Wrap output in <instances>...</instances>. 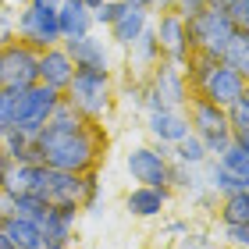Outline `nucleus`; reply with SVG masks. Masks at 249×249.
<instances>
[{"instance_id":"40","label":"nucleus","mask_w":249,"mask_h":249,"mask_svg":"<svg viewBox=\"0 0 249 249\" xmlns=\"http://www.w3.org/2000/svg\"><path fill=\"white\" fill-rule=\"evenodd\" d=\"M15 4H32V0H15Z\"/></svg>"},{"instance_id":"35","label":"nucleus","mask_w":249,"mask_h":249,"mask_svg":"<svg viewBox=\"0 0 249 249\" xmlns=\"http://www.w3.org/2000/svg\"><path fill=\"white\" fill-rule=\"evenodd\" d=\"M124 4H132V7H142V11H153V7H160V0H124Z\"/></svg>"},{"instance_id":"14","label":"nucleus","mask_w":249,"mask_h":249,"mask_svg":"<svg viewBox=\"0 0 249 249\" xmlns=\"http://www.w3.org/2000/svg\"><path fill=\"white\" fill-rule=\"evenodd\" d=\"M71 75H75V61L68 57V50L61 47V43L39 53V82H43V86L64 93L68 82H71Z\"/></svg>"},{"instance_id":"31","label":"nucleus","mask_w":249,"mask_h":249,"mask_svg":"<svg viewBox=\"0 0 249 249\" xmlns=\"http://www.w3.org/2000/svg\"><path fill=\"white\" fill-rule=\"evenodd\" d=\"M96 192H100V178L89 171L86 175V185H82V207H89V210L96 207Z\"/></svg>"},{"instance_id":"1","label":"nucleus","mask_w":249,"mask_h":249,"mask_svg":"<svg viewBox=\"0 0 249 249\" xmlns=\"http://www.w3.org/2000/svg\"><path fill=\"white\" fill-rule=\"evenodd\" d=\"M36 146H39L47 167L71 171V175H89L96 167V157H100V128H96V121H86L75 132L43 128L36 135Z\"/></svg>"},{"instance_id":"37","label":"nucleus","mask_w":249,"mask_h":249,"mask_svg":"<svg viewBox=\"0 0 249 249\" xmlns=\"http://www.w3.org/2000/svg\"><path fill=\"white\" fill-rule=\"evenodd\" d=\"M235 142H239V146H246V150H249V132H242V135H235Z\"/></svg>"},{"instance_id":"15","label":"nucleus","mask_w":249,"mask_h":249,"mask_svg":"<svg viewBox=\"0 0 249 249\" xmlns=\"http://www.w3.org/2000/svg\"><path fill=\"white\" fill-rule=\"evenodd\" d=\"M57 25H61V43L64 39H82L93 29V11L82 0H61L57 4Z\"/></svg>"},{"instance_id":"33","label":"nucleus","mask_w":249,"mask_h":249,"mask_svg":"<svg viewBox=\"0 0 249 249\" xmlns=\"http://www.w3.org/2000/svg\"><path fill=\"white\" fill-rule=\"evenodd\" d=\"M11 167H15V160H11L7 150L0 146V189H7V175H11Z\"/></svg>"},{"instance_id":"17","label":"nucleus","mask_w":249,"mask_h":249,"mask_svg":"<svg viewBox=\"0 0 249 249\" xmlns=\"http://www.w3.org/2000/svg\"><path fill=\"white\" fill-rule=\"evenodd\" d=\"M167 196H171V189H153V185H135L128 192V199H124V207H128L132 217H157V213H164L167 207Z\"/></svg>"},{"instance_id":"27","label":"nucleus","mask_w":249,"mask_h":249,"mask_svg":"<svg viewBox=\"0 0 249 249\" xmlns=\"http://www.w3.org/2000/svg\"><path fill=\"white\" fill-rule=\"evenodd\" d=\"M124 7H128V4H124V0H104V4H100L96 11H93V21H100V25H114V21L124 15Z\"/></svg>"},{"instance_id":"19","label":"nucleus","mask_w":249,"mask_h":249,"mask_svg":"<svg viewBox=\"0 0 249 249\" xmlns=\"http://www.w3.org/2000/svg\"><path fill=\"white\" fill-rule=\"evenodd\" d=\"M0 231L11 239L15 249H43V235H39V224L36 221L7 217V221H0Z\"/></svg>"},{"instance_id":"30","label":"nucleus","mask_w":249,"mask_h":249,"mask_svg":"<svg viewBox=\"0 0 249 249\" xmlns=\"http://www.w3.org/2000/svg\"><path fill=\"white\" fill-rule=\"evenodd\" d=\"M207 4H210V0H171V11H175V15H182V18L189 21L192 15H199Z\"/></svg>"},{"instance_id":"5","label":"nucleus","mask_w":249,"mask_h":249,"mask_svg":"<svg viewBox=\"0 0 249 249\" xmlns=\"http://www.w3.org/2000/svg\"><path fill=\"white\" fill-rule=\"evenodd\" d=\"M128 175L139 185H153V189H171V178H167V167H171V150H153V146H135L128 153Z\"/></svg>"},{"instance_id":"18","label":"nucleus","mask_w":249,"mask_h":249,"mask_svg":"<svg viewBox=\"0 0 249 249\" xmlns=\"http://www.w3.org/2000/svg\"><path fill=\"white\" fill-rule=\"evenodd\" d=\"M189 124H192L196 135H203V132L228 128V118H224V107L210 104V100H203V96H192L189 100Z\"/></svg>"},{"instance_id":"38","label":"nucleus","mask_w":249,"mask_h":249,"mask_svg":"<svg viewBox=\"0 0 249 249\" xmlns=\"http://www.w3.org/2000/svg\"><path fill=\"white\" fill-rule=\"evenodd\" d=\"M0 249H15V246H11V239H7L4 231H0Z\"/></svg>"},{"instance_id":"16","label":"nucleus","mask_w":249,"mask_h":249,"mask_svg":"<svg viewBox=\"0 0 249 249\" xmlns=\"http://www.w3.org/2000/svg\"><path fill=\"white\" fill-rule=\"evenodd\" d=\"M146 29H150V11L128 4V7H124V15L110 25V39H114L118 47H135Z\"/></svg>"},{"instance_id":"7","label":"nucleus","mask_w":249,"mask_h":249,"mask_svg":"<svg viewBox=\"0 0 249 249\" xmlns=\"http://www.w3.org/2000/svg\"><path fill=\"white\" fill-rule=\"evenodd\" d=\"M157 43H160V53L164 61H171L178 68H185L189 53H192V39H189V25L182 15H175V11H164L160 18H157Z\"/></svg>"},{"instance_id":"20","label":"nucleus","mask_w":249,"mask_h":249,"mask_svg":"<svg viewBox=\"0 0 249 249\" xmlns=\"http://www.w3.org/2000/svg\"><path fill=\"white\" fill-rule=\"evenodd\" d=\"M221 64H228L231 71L249 78V29H235V36L228 39V47L221 53Z\"/></svg>"},{"instance_id":"11","label":"nucleus","mask_w":249,"mask_h":249,"mask_svg":"<svg viewBox=\"0 0 249 249\" xmlns=\"http://www.w3.org/2000/svg\"><path fill=\"white\" fill-rule=\"evenodd\" d=\"M82 185H86V175L47 167V175H43V199H47L50 207H68V203H78V207H82Z\"/></svg>"},{"instance_id":"32","label":"nucleus","mask_w":249,"mask_h":249,"mask_svg":"<svg viewBox=\"0 0 249 249\" xmlns=\"http://www.w3.org/2000/svg\"><path fill=\"white\" fill-rule=\"evenodd\" d=\"M15 217V196H11L7 189H0V221Z\"/></svg>"},{"instance_id":"2","label":"nucleus","mask_w":249,"mask_h":249,"mask_svg":"<svg viewBox=\"0 0 249 249\" xmlns=\"http://www.w3.org/2000/svg\"><path fill=\"white\" fill-rule=\"evenodd\" d=\"M110 96H114V89H110V75H104V71H75L64 89V100L86 121L104 118L110 110Z\"/></svg>"},{"instance_id":"41","label":"nucleus","mask_w":249,"mask_h":249,"mask_svg":"<svg viewBox=\"0 0 249 249\" xmlns=\"http://www.w3.org/2000/svg\"><path fill=\"white\" fill-rule=\"evenodd\" d=\"M0 139H4V128H0Z\"/></svg>"},{"instance_id":"29","label":"nucleus","mask_w":249,"mask_h":249,"mask_svg":"<svg viewBox=\"0 0 249 249\" xmlns=\"http://www.w3.org/2000/svg\"><path fill=\"white\" fill-rule=\"evenodd\" d=\"M224 239L239 249H249V221L246 224H224Z\"/></svg>"},{"instance_id":"39","label":"nucleus","mask_w":249,"mask_h":249,"mask_svg":"<svg viewBox=\"0 0 249 249\" xmlns=\"http://www.w3.org/2000/svg\"><path fill=\"white\" fill-rule=\"evenodd\" d=\"M0 89H4V64H0Z\"/></svg>"},{"instance_id":"25","label":"nucleus","mask_w":249,"mask_h":249,"mask_svg":"<svg viewBox=\"0 0 249 249\" xmlns=\"http://www.w3.org/2000/svg\"><path fill=\"white\" fill-rule=\"evenodd\" d=\"M224 118H228V128H231V135H242V132H249V96H239L231 107H224Z\"/></svg>"},{"instance_id":"3","label":"nucleus","mask_w":249,"mask_h":249,"mask_svg":"<svg viewBox=\"0 0 249 249\" xmlns=\"http://www.w3.org/2000/svg\"><path fill=\"white\" fill-rule=\"evenodd\" d=\"M18 43L32 47L36 53L50 50L61 43V25H57V4H47V0H32L25 4V11L18 15Z\"/></svg>"},{"instance_id":"13","label":"nucleus","mask_w":249,"mask_h":249,"mask_svg":"<svg viewBox=\"0 0 249 249\" xmlns=\"http://www.w3.org/2000/svg\"><path fill=\"white\" fill-rule=\"evenodd\" d=\"M68 57L75 61V71H104L110 75V53L104 47V39L82 36V39H64Z\"/></svg>"},{"instance_id":"12","label":"nucleus","mask_w":249,"mask_h":249,"mask_svg":"<svg viewBox=\"0 0 249 249\" xmlns=\"http://www.w3.org/2000/svg\"><path fill=\"white\" fill-rule=\"evenodd\" d=\"M146 128H150L153 139H160V146H175V142H182L192 132V124H189L185 110L160 107V110H150V114H146Z\"/></svg>"},{"instance_id":"24","label":"nucleus","mask_w":249,"mask_h":249,"mask_svg":"<svg viewBox=\"0 0 249 249\" xmlns=\"http://www.w3.org/2000/svg\"><path fill=\"white\" fill-rule=\"evenodd\" d=\"M221 221L224 224H246L249 221V189L224 196V203H221Z\"/></svg>"},{"instance_id":"10","label":"nucleus","mask_w":249,"mask_h":249,"mask_svg":"<svg viewBox=\"0 0 249 249\" xmlns=\"http://www.w3.org/2000/svg\"><path fill=\"white\" fill-rule=\"evenodd\" d=\"M78 224V203H68V207H50L47 217L39 221V235H43V249H68L71 246Z\"/></svg>"},{"instance_id":"26","label":"nucleus","mask_w":249,"mask_h":249,"mask_svg":"<svg viewBox=\"0 0 249 249\" xmlns=\"http://www.w3.org/2000/svg\"><path fill=\"white\" fill-rule=\"evenodd\" d=\"M132 50L139 53V61H142V64H157V61L164 57V53H160V43H157V32H153V29H146L142 36H139V43H135Z\"/></svg>"},{"instance_id":"9","label":"nucleus","mask_w":249,"mask_h":249,"mask_svg":"<svg viewBox=\"0 0 249 249\" xmlns=\"http://www.w3.org/2000/svg\"><path fill=\"white\" fill-rule=\"evenodd\" d=\"M150 93L160 96L164 107H178V110H182V107L189 104V78H185V68H178V64H171V61H157V64H153Z\"/></svg>"},{"instance_id":"6","label":"nucleus","mask_w":249,"mask_h":249,"mask_svg":"<svg viewBox=\"0 0 249 249\" xmlns=\"http://www.w3.org/2000/svg\"><path fill=\"white\" fill-rule=\"evenodd\" d=\"M4 64V89H32L39 82V53L25 43H7L0 50Z\"/></svg>"},{"instance_id":"34","label":"nucleus","mask_w":249,"mask_h":249,"mask_svg":"<svg viewBox=\"0 0 249 249\" xmlns=\"http://www.w3.org/2000/svg\"><path fill=\"white\" fill-rule=\"evenodd\" d=\"M11 36H15V32H11V25H7V21H0V50H4L7 43H15Z\"/></svg>"},{"instance_id":"22","label":"nucleus","mask_w":249,"mask_h":249,"mask_svg":"<svg viewBox=\"0 0 249 249\" xmlns=\"http://www.w3.org/2000/svg\"><path fill=\"white\" fill-rule=\"evenodd\" d=\"M82 124H86V118L61 96V104L53 107V114L47 118V124H43V128H53V132H75V128H82Z\"/></svg>"},{"instance_id":"23","label":"nucleus","mask_w":249,"mask_h":249,"mask_svg":"<svg viewBox=\"0 0 249 249\" xmlns=\"http://www.w3.org/2000/svg\"><path fill=\"white\" fill-rule=\"evenodd\" d=\"M213 160H217L224 171H231V175H239V178H246V182H249V150H246V146H239L235 139H231L228 150H224L221 157H213Z\"/></svg>"},{"instance_id":"4","label":"nucleus","mask_w":249,"mask_h":249,"mask_svg":"<svg viewBox=\"0 0 249 249\" xmlns=\"http://www.w3.org/2000/svg\"><path fill=\"white\" fill-rule=\"evenodd\" d=\"M185 25H189L192 50H203V53H210V57H217V61H221L224 47H228V39L235 36L231 18L224 15V11H217V7H203L199 15H192L185 21Z\"/></svg>"},{"instance_id":"28","label":"nucleus","mask_w":249,"mask_h":249,"mask_svg":"<svg viewBox=\"0 0 249 249\" xmlns=\"http://www.w3.org/2000/svg\"><path fill=\"white\" fill-rule=\"evenodd\" d=\"M224 15L231 18L235 29H249V0H231V4L224 7Z\"/></svg>"},{"instance_id":"8","label":"nucleus","mask_w":249,"mask_h":249,"mask_svg":"<svg viewBox=\"0 0 249 249\" xmlns=\"http://www.w3.org/2000/svg\"><path fill=\"white\" fill-rule=\"evenodd\" d=\"M203 100H210V104H217V107H231L239 96H246V78L239 71H231L228 64H213L210 68V75L199 82V93Z\"/></svg>"},{"instance_id":"21","label":"nucleus","mask_w":249,"mask_h":249,"mask_svg":"<svg viewBox=\"0 0 249 249\" xmlns=\"http://www.w3.org/2000/svg\"><path fill=\"white\" fill-rule=\"evenodd\" d=\"M171 157L178 164H185V167H203L210 160V153H207V146H203V139L196 132H189L182 142H175V150H171Z\"/></svg>"},{"instance_id":"36","label":"nucleus","mask_w":249,"mask_h":249,"mask_svg":"<svg viewBox=\"0 0 249 249\" xmlns=\"http://www.w3.org/2000/svg\"><path fill=\"white\" fill-rule=\"evenodd\" d=\"M228 4H231V0H210V4H207V7H217V11H224V7H228Z\"/></svg>"}]
</instances>
